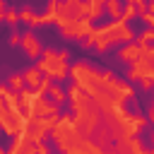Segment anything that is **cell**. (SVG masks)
Instances as JSON below:
<instances>
[{"label":"cell","mask_w":154,"mask_h":154,"mask_svg":"<svg viewBox=\"0 0 154 154\" xmlns=\"http://www.w3.org/2000/svg\"><path fill=\"white\" fill-rule=\"evenodd\" d=\"M94 29H96V41H94V48L91 51H96L99 55H103L116 43H128V41L135 38V31L123 19H113V22H108L103 26H94Z\"/></svg>","instance_id":"cell-1"},{"label":"cell","mask_w":154,"mask_h":154,"mask_svg":"<svg viewBox=\"0 0 154 154\" xmlns=\"http://www.w3.org/2000/svg\"><path fill=\"white\" fill-rule=\"evenodd\" d=\"M67 77H70L79 89H84L87 94H94V91L101 89V84H103V70L94 67V65L87 63V60H79V63L67 65Z\"/></svg>","instance_id":"cell-2"},{"label":"cell","mask_w":154,"mask_h":154,"mask_svg":"<svg viewBox=\"0 0 154 154\" xmlns=\"http://www.w3.org/2000/svg\"><path fill=\"white\" fill-rule=\"evenodd\" d=\"M36 60H38V63H36L38 72L46 75V77H51L53 82H60V79L67 77V60H63V58L58 55V51H53V48H43L41 55H38Z\"/></svg>","instance_id":"cell-3"},{"label":"cell","mask_w":154,"mask_h":154,"mask_svg":"<svg viewBox=\"0 0 154 154\" xmlns=\"http://www.w3.org/2000/svg\"><path fill=\"white\" fill-rule=\"evenodd\" d=\"M0 130H2V135L14 137L22 130H26V120H24V116L19 111H12V108H5L2 106L0 108Z\"/></svg>","instance_id":"cell-4"},{"label":"cell","mask_w":154,"mask_h":154,"mask_svg":"<svg viewBox=\"0 0 154 154\" xmlns=\"http://www.w3.org/2000/svg\"><path fill=\"white\" fill-rule=\"evenodd\" d=\"M91 26H94V24H91L89 17H79V19H67L65 24H60L58 31H60V36H63L65 41H82L84 34H87Z\"/></svg>","instance_id":"cell-5"},{"label":"cell","mask_w":154,"mask_h":154,"mask_svg":"<svg viewBox=\"0 0 154 154\" xmlns=\"http://www.w3.org/2000/svg\"><path fill=\"white\" fill-rule=\"evenodd\" d=\"M65 96L70 99L75 116H77V113H87V111H91V108H94V103H91V96H89L84 89H79L75 82H72V84L65 89Z\"/></svg>","instance_id":"cell-6"},{"label":"cell","mask_w":154,"mask_h":154,"mask_svg":"<svg viewBox=\"0 0 154 154\" xmlns=\"http://www.w3.org/2000/svg\"><path fill=\"white\" fill-rule=\"evenodd\" d=\"M19 48L24 51V55H26L29 60H36V58L41 55V51H43L41 38L36 36V31H34V29H26V31L19 36Z\"/></svg>","instance_id":"cell-7"},{"label":"cell","mask_w":154,"mask_h":154,"mask_svg":"<svg viewBox=\"0 0 154 154\" xmlns=\"http://www.w3.org/2000/svg\"><path fill=\"white\" fill-rule=\"evenodd\" d=\"M116 58H118L120 63H125V65H132V63L140 60V46H137L135 41H128V43H123V46L118 48Z\"/></svg>","instance_id":"cell-8"},{"label":"cell","mask_w":154,"mask_h":154,"mask_svg":"<svg viewBox=\"0 0 154 154\" xmlns=\"http://www.w3.org/2000/svg\"><path fill=\"white\" fill-rule=\"evenodd\" d=\"M22 77H24V87L34 91V89L38 87V82H41V77H43V75L38 72V67H36V65H31V67H26V70L22 72Z\"/></svg>","instance_id":"cell-9"},{"label":"cell","mask_w":154,"mask_h":154,"mask_svg":"<svg viewBox=\"0 0 154 154\" xmlns=\"http://www.w3.org/2000/svg\"><path fill=\"white\" fill-rule=\"evenodd\" d=\"M19 22H24L29 29H36V26H38V14H36L29 5H24V7L19 10Z\"/></svg>","instance_id":"cell-10"},{"label":"cell","mask_w":154,"mask_h":154,"mask_svg":"<svg viewBox=\"0 0 154 154\" xmlns=\"http://www.w3.org/2000/svg\"><path fill=\"white\" fill-rule=\"evenodd\" d=\"M46 96H48V99H51V101H53V103H58V106H60V103H63V101H65V99H67V96H65V89H63V87H60V82H53V84H51V89H48V94H46Z\"/></svg>","instance_id":"cell-11"},{"label":"cell","mask_w":154,"mask_h":154,"mask_svg":"<svg viewBox=\"0 0 154 154\" xmlns=\"http://www.w3.org/2000/svg\"><path fill=\"white\" fill-rule=\"evenodd\" d=\"M103 12H106L111 19H118L120 12H123V0H106V2H103Z\"/></svg>","instance_id":"cell-12"},{"label":"cell","mask_w":154,"mask_h":154,"mask_svg":"<svg viewBox=\"0 0 154 154\" xmlns=\"http://www.w3.org/2000/svg\"><path fill=\"white\" fill-rule=\"evenodd\" d=\"M152 41H154V26H144L135 38L137 46H152Z\"/></svg>","instance_id":"cell-13"},{"label":"cell","mask_w":154,"mask_h":154,"mask_svg":"<svg viewBox=\"0 0 154 154\" xmlns=\"http://www.w3.org/2000/svg\"><path fill=\"white\" fill-rule=\"evenodd\" d=\"M5 24H10L12 29H17L19 26V10H14V7H5V19H2Z\"/></svg>","instance_id":"cell-14"},{"label":"cell","mask_w":154,"mask_h":154,"mask_svg":"<svg viewBox=\"0 0 154 154\" xmlns=\"http://www.w3.org/2000/svg\"><path fill=\"white\" fill-rule=\"evenodd\" d=\"M7 87H10L12 91H22V89H24V77H22V72H12L10 79H7Z\"/></svg>","instance_id":"cell-15"},{"label":"cell","mask_w":154,"mask_h":154,"mask_svg":"<svg viewBox=\"0 0 154 154\" xmlns=\"http://www.w3.org/2000/svg\"><path fill=\"white\" fill-rule=\"evenodd\" d=\"M51 84H53V79L43 75V77H41V82H38V87L34 89V94H36V96H46V94H48V89H51Z\"/></svg>","instance_id":"cell-16"},{"label":"cell","mask_w":154,"mask_h":154,"mask_svg":"<svg viewBox=\"0 0 154 154\" xmlns=\"http://www.w3.org/2000/svg\"><path fill=\"white\" fill-rule=\"evenodd\" d=\"M135 17H137V7L135 5H123V12H120L118 19H123V22L130 24V19H135Z\"/></svg>","instance_id":"cell-17"},{"label":"cell","mask_w":154,"mask_h":154,"mask_svg":"<svg viewBox=\"0 0 154 154\" xmlns=\"http://www.w3.org/2000/svg\"><path fill=\"white\" fill-rule=\"evenodd\" d=\"M31 152H34V154H51V149H48V144H46L43 140L31 142Z\"/></svg>","instance_id":"cell-18"},{"label":"cell","mask_w":154,"mask_h":154,"mask_svg":"<svg viewBox=\"0 0 154 154\" xmlns=\"http://www.w3.org/2000/svg\"><path fill=\"white\" fill-rule=\"evenodd\" d=\"M152 87H154V75L140 79V89H142V91H152Z\"/></svg>","instance_id":"cell-19"},{"label":"cell","mask_w":154,"mask_h":154,"mask_svg":"<svg viewBox=\"0 0 154 154\" xmlns=\"http://www.w3.org/2000/svg\"><path fill=\"white\" fill-rule=\"evenodd\" d=\"M137 19H142L144 26H154V14L152 12H142V14H137Z\"/></svg>","instance_id":"cell-20"},{"label":"cell","mask_w":154,"mask_h":154,"mask_svg":"<svg viewBox=\"0 0 154 154\" xmlns=\"http://www.w3.org/2000/svg\"><path fill=\"white\" fill-rule=\"evenodd\" d=\"M19 36H22V34H19L17 29H12V34L7 36V43H10L12 48H14V46H19Z\"/></svg>","instance_id":"cell-21"},{"label":"cell","mask_w":154,"mask_h":154,"mask_svg":"<svg viewBox=\"0 0 154 154\" xmlns=\"http://www.w3.org/2000/svg\"><path fill=\"white\" fill-rule=\"evenodd\" d=\"M58 55H60L63 60H70V51H67V48H60V51H58Z\"/></svg>","instance_id":"cell-22"},{"label":"cell","mask_w":154,"mask_h":154,"mask_svg":"<svg viewBox=\"0 0 154 154\" xmlns=\"http://www.w3.org/2000/svg\"><path fill=\"white\" fill-rule=\"evenodd\" d=\"M130 154H154V152L147 149V147H140V149H135V152H130Z\"/></svg>","instance_id":"cell-23"},{"label":"cell","mask_w":154,"mask_h":154,"mask_svg":"<svg viewBox=\"0 0 154 154\" xmlns=\"http://www.w3.org/2000/svg\"><path fill=\"white\" fill-rule=\"evenodd\" d=\"M63 2H65V5H79L82 0H63Z\"/></svg>","instance_id":"cell-24"},{"label":"cell","mask_w":154,"mask_h":154,"mask_svg":"<svg viewBox=\"0 0 154 154\" xmlns=\"http://www.w3.org/2000/svg\"><path fill=\"white\" fill-rule=\"evenodd\" d=\"M5 7H7V2H5V0H0V10H5Z\"/></svg>","instance_id":"cell-25"},{"label":"cell","mask_w":154,"mask_h":154,"mask_svg":"<svg viewBox=\"0 0 154 154\" xmlns=\"http://www.w3.org/2000/svg\"><path fill=\"white\" fill-rule=\"evenodd\" d=\"M0 154H5V147H2V144H0Z\"/></svg>","instance_id":"cell-26"},{"label":"cell","mask_w":154,"mask_h":154,"mask_svg":"<svg viewBox=\"0 0 154 154\" xmlns=\"http://www.w3.org/2000/svg\"><path fill=\"white\" fill-rule=\"evenodd\" d=\"M0 108H2V101H0Z\"/></svg>","instance_id":"cell-27"}]
</instances>
